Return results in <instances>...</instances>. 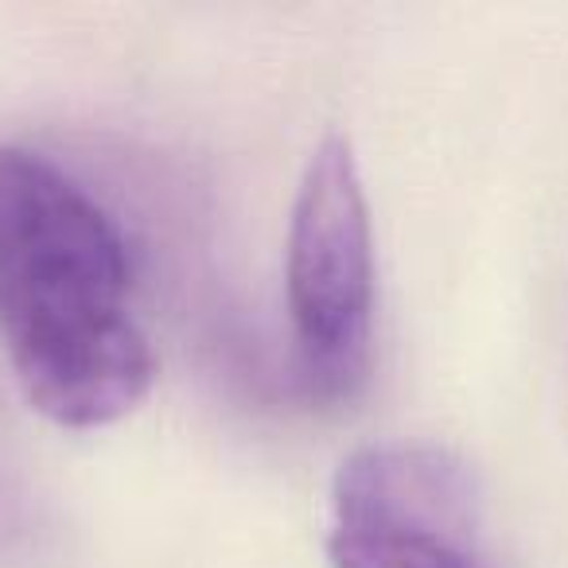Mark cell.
<instances>
[{
  "instance_id": "cell-1",
  "label": "cell",
  "mask_w": 568,
  "mask_h": 568,
  "mask_svg": "<svg viewBox=\"0 0 568 568\" xmlns=\"http://www.w3.org/2000/svg\"><path fill=\"white\" fill-rule=\"evenodd\" d=\"M129 293L113 214L51 156L0 144V339L51 425L105 428L149 397L156 355Z\"/></svg>"
},
{
  "instance_id": "cell-2",
  "label": "cell",
  "mask_w": 568,
  "mask_h": 568,
  "mask_svg": "<svg viewBox=\"0 0 568 568\" xmlns=\"http://www.w3.org/2000/svg\"><path fill=\"white\" fill-rule=\"evenodd\" d=\"M284 293L312 397L351 402L371 374L378 257L363 172L343 133H327L304 164L288 219Z\"/></svg>"
},
{
  "instance_id": "cell-3",
  "label": "cell",
  "mask_w": 568,
  "mask_h": 568,
  "mask_svg": "<svg viewBox=\"0 0 568 568\" xmlns=\"http://www.w3.org/2000/svg\"><path fill=\"white\" fill-rule=\"evenodd\" d=\"M332 568H498L471 467L444 444L374 440L332 479Z\"/></svg>"
},
{
  "instance_id": "cell-4",
  "label": "cell",
  "mask_w": 568,
  "mask_h": 568,
  "mask_svg": "<svg viewBox=\"0 0 568 568\" xmlns=\"http://www.w3.org/2000/svg\"><path fill=\"white\" fill-rule=\"evenodd\" d=\"M32 529H36L32 495H28L20 475L0 456V560L24 549Z\"/></svg>"
}]
</instances>
